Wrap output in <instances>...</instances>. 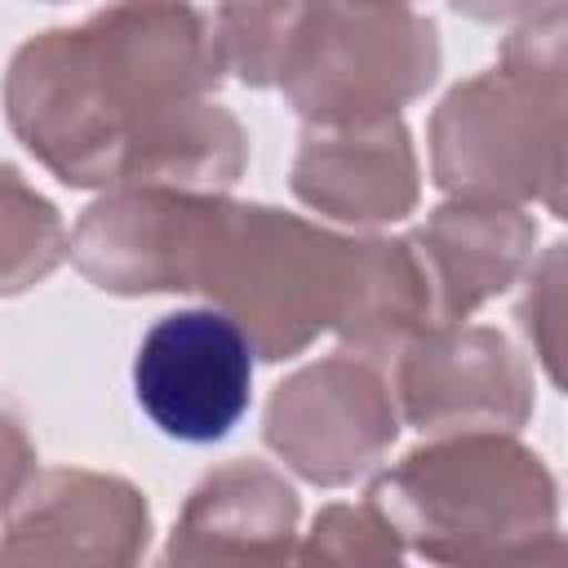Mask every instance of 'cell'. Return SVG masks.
Returning <instances> with one entry per match:
<instances>
[{"label": "cell", "mask_w": 568, "mask_h": 568, "mask_svg": "<svg viewBox=\"0 0 568 568\" xmlns=\"http://www.w3.org/2000/svg\"><path fill=\"white\" fill-rule=\"evenodd\" d=\"M564 9L519 18L501 62L453 84L430 115V178L444 195L546 204L564 217Z\"/></svg>", "instance_id": "3"}, {"label": "cell", "mask_w": 568, "mask_h": 568, "mask_svg": "<svg viewBox=\"0 0 568 568\" xmlns=\"http://www.w3.org/2000/svg\"><path fill=\"white\" fill-rule=\"evenodd\" d=\"M222 80L213 18L195 0H106L18 44L4 120L80 191H231L248 169V133L213 102Z\"/></svg>", "instance_id": "1"}, {"label": "cell", "mask_w": 568, "mask_h": 568, "mask_svg": "<svg viewBox=\"0 0 568 568\" xmlns=\"http://www.w3.org/2000/svg\"><path fill=\"white\" fill-rule=\"evenodd\" d=\"M408 550L390 532V524L364 501V506H324L306 532V541L293 550L302 564H337V568H395Z\"/></svg>", "instance_id": "17"}, {"label": "cell", "mask_w": 568, "mask_h": 568, "mask_svg": "<svg viewBox=\"0 0 568 568\" xmlns=\"http://www.w3.org/2000/svg\"><path fill=\"white\" fill-rule=\"evenodd\" d=\"M351 235H337L275 204H226L200 288L253 346L280 364L333 328L346 293Z\"/></svg>", "instance_id": "4"}, {"label": "cell", "mask_w": 568, "mask_h": 568, "mask_svg": "<svg viewBox=\"0 0 568 568\" xmlns=\"http://www.w3.org/2000/svg\"><path fill=\"white\" fill-rule=\"evenodd\" d=\"M133 395L160 435L217 444L248 413L253 346L213 306L160 315L138 342Z\"/></svg>", "instance_id": "8"}, {"label": "cell", "mask_w": 568, "mask_h": 568, "mask_svg": "<svg viewBox=\"0 0 568 568\" xmlns=\"http://www.w3.org/2000/svg\"><path fill=\"white\" fill-rule=\"evenodd\" d=\"M395 408L422 435L519 430L532 417V368L501 328L444 324L399 351Z\"/></svg>", "instance_id": "9"}, {"label": "cell", "mask_w": 568, "mask_h": 568, "mask_svg": "<svg viewBox=\"0 0 568 568\" xmlns=\"http://www.w3.org/2000/svg\"><path fill=\"white\" fill-rule=\"evenodd\" d=\"M226 204V191L111 186L80 213L67 257L115 297L195 293Z\"/></svg>", "instance_id": "6"}, {"label": "cell", "mask_w": 568, "mask_h": 568, "mask_svg": "<svg viewBox=\"0 0 568 568\" xmlns=\"http://www.w3.org/2000/svg\"><path fill=\"white\" fill-rule=\"evenodd\" d=\"M306 4L311 0H222L213 18L222 67L248 89H275Z\"/></svg>", "instance_id": "16"}, {"label": "cell", "mask_w": 568, "mask_h": 568, "mask_svg": "<svg viewBox=\"0 0 568 568\" xmlns=\"http://www.w3.org/2000/svg\"><path fill=\"white\" fill-rule=\"evenodd\" d=\"M408 244L426 266L439 320L462 324L528 271L537 217L510 200L448 195L417 231H408Z\"/></svg>", "instance_id": "12"}, {"label": "cell", "mask_w": 568, "mask_h": 568, "mask_svg": "<svg viewBox=\"0 0 568 568\" xmlns=\"http://www.w3.org/2000/svg\"><path fill=\"white\" fill-rule=\"evenodd\" d=\"M453 9L475 22H519L546 9H564V0H453Z\"/></svg>", "instance_id": "20"}, {"label": "cell", "mask_w": 568, "mask_h": 568, "mask_svg": "<svg viewBox=\"0 0 568 568\" xmlns=\"http://www.w3.org/2000/svg\"><path fill=\"white\" fill-rule=\"evenodd\" d=\"M293 195L346 226L404 222L422 200L413 133L399 115L306 124L288 169Z\"/></svg>", "instance_id": "11"}, {"label": "cell", "mask_w": 568, "mask_h": 568, "mask_svg": "<svg viewBox=\"0 0 568 568\" xmlns=\"http://www.w3.org/2000/svg\"><path fill=\"white\" fill-rule=\"evenodd\" d=\"M528 288L515 306V320L524 328V337L532 342L546 377L559 386L564 373H559V355H564V244L555 240L541 257L528 262Z\"/></svg>", "instance_id": "18"}, {"label": "cell", "mask_w": 568, "mask_h": 568, "mask_svg": "<svg viewBox=\"0 0 568 568\" xmlns=\"http://www.w3.org/2000/svg\"><path fill=\"white\" fill-rule=\"evenodd\" d=\"M71 235L53 200H44L22 169L0 160V297H18L67 262Z\"/></svg>", "instance_id": "15"}, {"label": "cell", "mask_w": 568, "mask_h": 568, "mask_svg": "<svg viewBox=\"0 0 568 568\" xmlns=\"http://www.w3.org/2000/svg\"><path fill=\"white\" fill-rule=\"evenodd\" d=\"M430 328H444V320L408 235H351L346 293L328 328L337 333L342 351L386 368Z\"/></svg>", "instance_id": "14"}, {"label": "cell", "mask_w": 568, "mask_h": 568, "mask_svg": "<svg viewBox=\"0 0 568 568\" xmlns=\"http://www.w3.org/2000/svg\"><path fill=\"white\" fill-rule=\"evenodd\" d=\"M49 4H58V0H49Z\"/></svg>", "instance_id": "21"}, {"label": "cell", "mask_w": 568, "mask_h": 568, "mask_svg": "<svg viewBox=\"0 0 568 568\" xmlns=\"http://www.w3.org/2000/svg\"><path fill=\"white\" fill-rule=\"evenodd\" d=\"M368 506L430 564H555L559 484L515 430L426 435L368 484Z\"/></svg>", "instance_id": "2"}, {"label": "cell", "mask_w": 568, "mask_h": 568, "mask_svg": "<svg viewBox=\"0 0 568 568\" xmlns=\"http://www.w3.org/2000/svg\"><path fill=\"white\" fill-rule=\"evenodd\" d=\"M399 435L395 390L377 364L337 351L288 373L262 413L266 448L306 484L342 488L368 475Z\"/></svg>", "instance_id": "7"}, {"label": "cell", "mask_w": 568, "mask_h": 568, "mask_svg": "<svg viewBox=\"0 0 568 568\" xmlns=\"http://www.w3.org/2000/svg\"><path fill=\"white\" fill-rule=\"evenodd\" d=\"M31 475H36V444H31L18 408L0 404V515L27 488Z\"/></svg>", "instance_id": "19"}, {"label": "cell", "mask_w": 568, "mask_h": 568, "mask_svg": "<svg viewBox=\"0 0 568 568\" xmlns=\"http://www.w3.org/2000/svg\"><path fill=\"white\" fill-rule=\"evenodd\" d=\"M439 31L408 0H311L280 93L306 124L399 115L439 75Z\"/></svg>", "instance_id": "5"}, {"label": "cell", "mask_w": 568, "mask_h": 568, "mask_svg": "<svg viewBox=\"0 0 568 568\" xmlns=\"http://www.w3.org/2000/svg\"><path fill=\"white\" fill-rule=\"evenodd\" d=\"M297 493L293 484L257 462L240 457L209 470L182 501L169 532V564H284L297 537Z\"/></svg>", "instance_id": "13"}, {"label": "cell", "mask_w": 568, "mask_h": 568, "mask_svg": "<svg viewBox=\"0 0 568 568\" xmlns=\"http://www.w3.org/2000/svg\"><path fill=\"white\" fill-rule=\"evenodd\" d=\"M151 541V506L120 475L53 466L9 501L0 564H138Z\"/></svg>", "instance_id": "10"}]
</instances>
